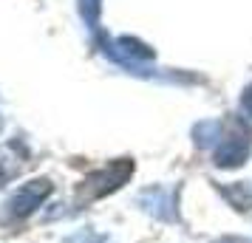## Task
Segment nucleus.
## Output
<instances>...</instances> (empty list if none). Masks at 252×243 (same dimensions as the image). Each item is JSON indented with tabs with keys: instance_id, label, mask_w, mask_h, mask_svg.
Segmentation results:
<instances>
[{
	"instance_id": "nucleus-1",
	"label": "nucleus",
	"mask_w": 252,
	"mask_h": 243,
	"mask_svg": "<svg viewBox=\"0 0 252 243\" xmlns=\"http://www.w3.org/2000/svg\"><path fill=\"white\" fill-rule=\"evenodd\" d=\"M250 153H252L250 125L244 119H238V116L227 119L224 122V136H221V141L213 150V164L218 170H235V167H241L250 159Z\"/></svg>"
},
{
	"instance_id": "nucleus-2",
	"label": "nucleus",
	"mask_w": 252,
	"mask_h": 243,
	"mask_svg": "<svg viewBox=\"0 0 252 243\" xmlns=\"http://www.w3.org/2000/svg\"><path fill=\"white\" fill-rule=\"evenodd\" d=\"M130 175H133V162H127V159H119V162L108 164V167L91 173L85 181H82L80 201H96V198L114 192V189H119V187L125 184Z\"/></svg>"
},
{
	"instance_id": "nucleus-3",
	"label": "nucleus",
	"mask_w": 252,
	"mask_h": 243,
	"mask_svg": "<svg viewBox=\"0 0 252 243\" xmlns=\"http://www.w3.org/2000/svg\"><path fill=\"white\" fill-rule=\"evenodd\" d=\"M48 195H51V181H48V178H34V181L23 184L9 201H6V212H9L12 218H29Z\"/></svg>"
},
{
	"instance_id": "nucleus-4",
	"label": "nucleus",
	"mask_w": 252,
	"mask_h": 243,
	"mask_svg": "<svg viewBox=\"0 0 252 243\" xmlns=\"http://www.w3.org/2000/svg\"><path fill=\"white\" fill-rule=\"evenodd\" d=\"M105 51H108L116 62L127 65V68H139V62L153 59V48H148L145 43H139V40H133V37H119V40L111 43Z\"/></svg>"
},
{
	"instance_id": "nucleus-5",
	"label": "nucleus",
	"mask_w": 252,
	"mask_h": 243,
	"mask_svg": "<svg viewBox=\"0 0 252 243\" xmlns=\"http://www.w3.org/2000/svg\"><path fill=\"white\" fill-rule=\"evenodd\" d=\"M139 204L145 207V212H150L153 218L159 220H176V195L164 187H153V189H145L139 195Z\"/></svg>"
},
{
	"instance_id": "nucleus-6",
	"label": "nucleus",
	"mask_w": 252,
	"mask_h": 243,
	"mask_svg": "<svg viewBox=\"0 0 252 243\" xmlns=\"http://www.w3.org/2000/svg\"><path fill=\"white\" fill-rule=\"evenodd\" d=\"M221 195L227 198V204L238 212L252 209V181H235V184L221 187Z\"/></svg>"
},
{
	"instance_id": "nucleus-7",
	"label": "nucleus",
	"mask_w": 252,
	"mask_h": 243,
	"mask_svg": "<svg viewBox=\"0 0 252 243\" xmlns=\"http://www.w3.org/2000/svg\"><path fill=\"white\" fill-rule=\"evenodd\" d=\"M193 136L198 147H213L216 150V144L224 136V122H201V125H195Z\"/></svg>"
},
{
	"instance_id": "nucleus-8",
	"label": "nucleus",
	"mask_w": 252,
	"mask_h": 243,
	"mask_svg": "<svg viewBox=\"0 0 252 243\" xmlns=\"http://www.w3.org/2000/svg\"><path fill=\"white\" fill-rule=\"evenodd\" d=\"M12 153H14V144H9V147H0V187L6 184V181H12L14 175L20 173V167H23V164L17 162Z\"/></svg>"
},
{
	"instance_id": "nucleus-9",
	"label": "nucleus",
	"mask_w": 252,
	"mask_h": 243,
	"mask_svg": "<svg viewBox=\"0 0 252 243\" xmlns=\"http://www.w3.org/2000/svg\"><path fill=\"white\" fill-rule=\"evenodd\" d=\"M80 3V14L85 26L96 31V26H99V12H102V0H77Z\"/></svg>"
},
{
	"instance_id": "nucleus-10",
	"label": "nucleus",
	"mask_w": 252,
	"mask_h": 243,
	"mask_svg": "<svg viewBox=\"0 0 252 243\" xmlns=\"http://www.w3.org/2000/svg\"><path fill=\"white\" fill-rule=\"evenodd\" d=\"M241 105H244V110L252 116V85L247 88V91H244V99H241Z\"/></svg>"
}]
</instances>
